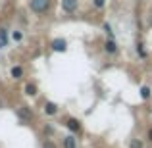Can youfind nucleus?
Returning a JSON list of instances; mask_svg holds the SVG:
<instances>
[{
  "mask_svg": "<svg viewBox=\"0 0 152 148\" xmlns=\"http://www.w3.org/2000/svg\"><path fill=\"white\" fill-rule=\"evenodd\" d=\"M62 148H77V135H67L62 141Z\"/></svg>",
  "mask_w": 152,
  "mask_h": 148,
  "instance_id": "5",
  "label": "nucleus"
},
{
  "mask_svg": "<svg viewBox=\"0 0 152 148\" xmlns=\"http://www.w3.org/2000/svg\"><path fill=\"white\" fill-rule=\"evenodd\" d=\"M29 8L35 14H45L50 8V0H29Z\"/></svg>",
  "mask_w": 152,
  "mask_h": 148,
  "instance_id": "1",
  "label": "nucleus"
},
{
  "mask_svg": "<svg viewBox=\"0 0 152 148\" xmlns=\"http://www.w3.org/2000/svg\"><path fill=\"white\" fill-rule=\"evenodd\" d=\"M50 46H52V50H54V52H66L67 50V42L64 41V39H54Z\"/></svg>",
  "mask_w": 152,
  "mask_h": 148,
  "instance_id": "7",
  "label": "nucleus"
},
{
  "mask_svg": "<svg viewBox=\"0 0 152 148\" xmlns=\"http://www.w3.org/2000/svg\"><path fill=\"white\" fill-rule=\"evenodd\" d=\"M104 31H106V35H108V39H114V31H112V27H110V23H104Z\"/></svg>",
  "mask_w": 152,
  "mask_h": 148,
  "instance_id": "14",
  "label": "nucleus"
},
{
  "mask_svg": "<svg viewBox=\"0 0 152 148\" xmlns=\"http://www.w3.org/2000/svg\"><path fill=\"white\" fill-rule=\"evenodd\" d=\"M10 75H12V79H15V81L21 79L23 77V67L21 66H14V67H12V71H10Z\"/></svg>",
  "mask_w": 152,
  "mask_h": 148,
  "instance_id": "9",
  "label": "nucleus"
},
{
  "mask_svg": "<svg viewBox=\"0 0 152 148\" xmlns=\"http://www.w3.org/2000/svg\"><path fill=\"white\" fill-rule=\"evenodd\" d=\"M42 148H58V146H56L54 142L50 141V139H46V141H45V144H42Z\"/></svg>",
  "mask_w": 152,
  "mask_h": 148,
  "instance_id": "19",
  "label": "nucleus"
},
{
  "mask_svg": "<svg viewBox=\"0 0 152 148\" xmlns=\"http://www.w3.org/2000/svg\"><path fill=\"white\" fill-rule=\"evenodd\" d=\"M62 10L66 14H73L77 10V0H62Z\"/></svg>",
  "mask_w": 152,
  "mask_h": 148,
  "instance_id": "6",
  "label": "nucleus"
},
{
  "mask_svg": "<svg viewBox=\"0 0 152 148\" xmlns=\"http://www.w3.org/2000/svg\"><path fill=\"white\" fill-rule=\"evenodd\" d=\"M93 6L100 10V8H104V6H106V0H93Z\"/></svg>",
  "mask_w": 152,
  "mask_h": 148,
  "instance_id": "16",
  "label": "nucleus"
},
{
  "mask_svg": "<svg viewBox=\"0 0 152 148\" xmlns=\"http://www.w3.org/2000/svg\"><path fill=\"white\" fill-rule=\"evenodd\" d=\"M148 141H150V142H152V129H150V131H148Z\"/></svg>",
  "mask_w": 152,
  "mask_h": 148,
  "instance_id": "20",
  "label": "nucleus"
},
{
  "mask_svg": "<svg viewBox=\"0 0 152 148\" xmlns=\"http://www.w3.org/2000/svg\"><path fill=\"white\" fill-rule=\"evenodd\" d=\"M15 114H18V117L21 119V121H31V119H33V110H31L29 106H19Z\"/></svg>",
  "mask_w": 152,
  "mask_h": 148,
  "instance_id": "2",
  "label": "nucleus"
},
{
  "mask_svg": "<svg viewBox=\"0 0 152 148\" xmlns=\"http://www.w3.org/2000/svg\"><path fill=\"white\" fill-rule=\"evenodd\" d=\"M66 127L73 135H79V133H81V121H79V119H75V117H69V119H67V121H66Z\"/></svg>",
  "mask_w": 152,
  "mask_h": 148,
  "instance_id": "3",
  "label": "nucleus"
},
{
  "mask_svg": "<svg viewBox=\"0 0 152 148\" xmlns=\"http://www.w3.org/2000/svg\"><path fill=\"white\" fill-rule=\"evenodd\" d=\"M0 41H2V42H8V31L6 29H0Z\"/></svg>",
  "mask_w": 152,
  "mask_h": 148,
  "instance_id": "18",
  "label": "nucleus"
},
{
  "mask_svg": "<svg viewBox=\"0 0 152 148\" xmlns=\"http://www.w3.org/2000/svg\"><path fill=\"white\" fill-rule=\"evenodd\" d=\"M150 94H152L150 87H148V85H142V87H141V98H142V100H148Z\"/></svg>",
  "mask_w": 152,
  "mask_h": 148,
  "instance_id": "11",
  "label": "nucleus"
},
{
  "mask_svg": "<svg viewBox=\"0 0 152 148\" xmlns=\"http://www.w3.org/2000/svg\"><path fill=\"white\" fill-rule=\"evenodd\" d=\"M137 54H139V56H141V58H142V60H145V58H146V56H148V54H146V50H145V48H142V44H141V42H139V44H137Z\"/></svg>",
  "mask_w": 152,
  "mask_h": 148,
  "instance_id": "13",
  "label": "nucleus"
},
{
  "mask_svg": "<svg viewBox=\"0 0 152 148\" xmlns=\"http://www.w3.org/2000/svg\"><path fill=\"white\" fill-rule=\"evenodd\" d=\"M104 52H106V54H118V42H115L114 39H106V42H104Z\"/></svg>",
  "mask_w": 152,
  "mask_h": 148,
  "instance_id": "8",
  "label": "nucleus"
},
{
  "mask_svg": "<svg viewBox=\"0 0 152 148\" xmlns=\"http://www.w3.org/2000/svg\"><path fill=\"white\" fill-rule=\"evenodd\" d=\"M42 112H45L46 115H56L58 114V104L52 102V100H46L45 106H42Z\"/></svg>",
  "mask_w": 152,
  "mask_h": 148,
  "instance_id": "4",
  "label": "nucleus"
},
{
  "mask_svg": "<svg viewBox=\"0 0 152 148\" xmlns=\"http://www.w3.org/2000/svg\"><path fill=\"white\" fill-rule=\"evenodd\" d=\"M129 148H145V144H142V141H139V139H131Z\"/></svg>",
  "mask_w": 152,
  "mask_h": 148,
  "instance_id": "12",
  "label": "nucleus"
},
{
  "mask_svg": "<svg viewBox=\"0 0 152 148\" xmlns=\"http://www.w3.org/2000/svg\"><path fill=\"white\" fill-rule=\"evenodd\" d=\"M25 94L27 96H37V87H35L33 83H27L25 85Z\"/></svg>",
  "mask_w": 152,
  "mask_h": 148,
  "instance_id": "10",
  "label": "nucleus"
},
{
  "mask_svg": "<svg viewBox=\"0 0 152 148\" xmlns=\"http://www.w3.org/2000/svg\"><path fill=\"white\" fill-rule=\"evenodd\" d=\"M12 39H14L15 42H19L23 39V33H21V31H14V33H12Z\"/></svg>",
  "mask_w": 152,
  "mask_h": 148,
  "instance_id": "15",
  "label": "nucleus"
},
{
  "mask_svg": "<svg viewBox=\"0 0 152 148\" xmlns=\"http://www.w3.org/2000/svg\"><path fill=\"white\" fill-rule=\"evenodd\" d=\"M4 46H6V42H2V41H0V48H4Z\"/></svg>",
  "mask_w": 152,
  "mask_h": 148,
  "instance_id": "21",
  "label": "nucleus"
},
{
  "mask_svg": "<svg viewBox=\"0 0 152 148\" xmlns=\"http://www.w3.org/2000/svg\"><path fill=\"white\" fill-rule=\"evenodd\" d=\"M52 133H54V127H52L50 123H46V125H45V135H46V137H50Z\"/></svg>",
  "mask_w": 152,
  "mask_h": 148,
  "instance_id": "17",
  "label": "nucleus"
}]
</instances>
